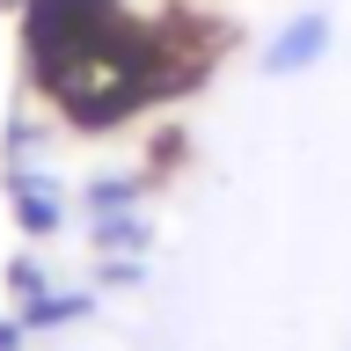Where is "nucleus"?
I'll list each match as a JSON object with an SVG mask.
<instances>
[{
    "mask_svg": "<svg viewBox=\"0 0 351 351\" xmlns=\"http://www.w3.org/2000/svg\"><path fill=\"white\" fill-rule=\"evenodd\" d=\"M329 51H337V15H329V8H300V15H285L278 29H271L263 73H271V81H300V73H315Z\"/></svg>",
    "mask_w": 351,
    "mask_h": 351,
    "instance_id": "obj_1",
    "label": "nucleus"
}]
</instances>
